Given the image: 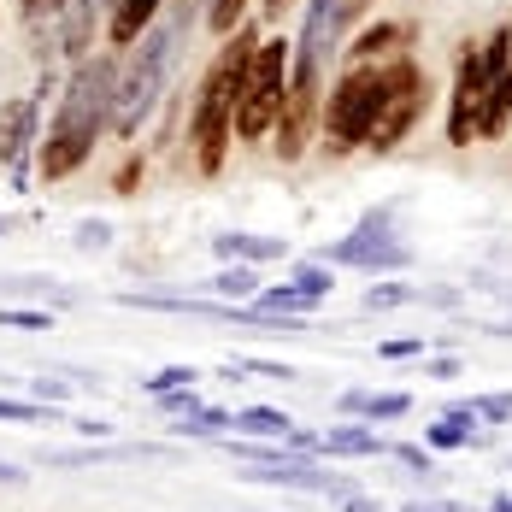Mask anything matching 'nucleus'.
Listing matches in <instances>:
<instances>
[{
  "instance_id": "nucleus-1",
  "label": "nucleus",
  "mask_w": 512,
  "mask_h": 512,
  "mask_svg": "<svg viewBox=\"0 0 512 512\" xmlns=\"http://www.w3.org/2000/svg\"><path fill=\"white\" fill-rule=\"evenodd\" d=\"M112 89H118V53L95 48L83 53L65 83H59V101L48 112V130L36 142V183L53 189V183H71L95 148L112 136Z\"/></svg>"
},
{
  "instance_id": "nucleus-2",
  "label": "nucleus",
  "mask_w": 512,
  "mask_h": 512,
  "mask_svg": "<svg viewBox=\"0 0 512 512\" xmlns=\"http://www.w3.org/2000/svg\"><path fill=\"white\" fill-rule=\"evenodd\" d=\"M206 6L195 0H171L154 24L136 36V48L118 53V89H112V142H136L142 124L165 106V89L177 77V59H183V42L195 36Z\"/></svg>"
},
{
  "instance_id": "nucleus-3",
  "label": "nucleus",
  "mask_w": 512,
  "mask_h": 512,
  "mask_svg": "<svg viewBox=\"0 0 512 512\" xmlns=\"http://www.w3.org/2000/svg\"><path fill=\"white\" fill-rule=\"evenodd\" d=\"M254 48H259V24H236L212 65L201 71V89H195V106H189V148H195V171L201 177H218L224 159L236 148V101H242V83H248V65H254Z\"/></svg>"
},
{
  "instance_id": "nucleus-4",
  "label": "nucleus",
  "mask_w": 512,
  "mask_h": 512,
  "mask_svg": "<svg viewBox=\"0 0 512 512\" xmlns=\"http://www.w3.org/2000/svg\"><path fill=\"white\" fill-rule=\"evenodd\" d=\"M377 106H383V65H342V77L324 89V112H318L324 154L330 159L359 154L365 136H371Z\"/></svg>"
},
{
  "instance_id": "nucleus-5",
  "label": "nucleus",
  "mask_w": 512,
  "mask_h": 512,
  "mask_svg": "<svg viewBox=\"0 0 512 512\" xmlns=\"http://www.w3.org/2000/svg\"><path fill=\"white\" fill-rule=\"evenodd\" d=\"M289 53L295 42L277 30V36H259L254 65H248V83H242V101H236V148H259L271 142V124H277V106H283V83H289Z\"/></svg>"
},
{
  "instance_id": "nucleus-6",
  "label": "nucleus",
  "mask_w": 512,
  "mask_h": 512,
  "mask_svg": "<svg viewBox=\"0 0 512 512\" xmlns=\"http://www.w3.org/2000/svg\"><path fill=\"white\" fill-rule=\"evenodd\" d=\"M383 65V106H377V118H371V136H365V154H395L401 142L412 136V124L430 112V77H424V65L412 59V53H389V59H377Z\"/></svg>"
},
{
  "instance_id": "nucleus-7",
  "label": "nucleus",
  "mask_w": 512,
  "mask_h": 512,
  "mask_svg": "<svg viewBox=\"0 0 512 512\" xmlns=\"http://www.w3.org/2000/svg\"><path fill=\"white\" fill-rule=\"evenodd\" d=\"M36 142H42V106L30 95H6L0 101V165H36Z\"/></svg>"
},
{
  "instance_id": "nucleus-8",
  "label": "nucleus",
  "mask_w": 512,
  "mask_h": 512,
  "mask_svg": "<svg viewBox=\"0 0 512 512\" xmlns=\"http://www.w3.org/2000/svg\"><path fill=\"white\" fill-rule=\"evenodd\" d=\"M165 6H171V0H112L106 18H101V48H112V53L136 48V36L154 24Z\"/></svg>"
},
{
  "instance_id": "nucleus-9",
  "label": "nucleus",
  "mask_w": 512,
  "mask_h": 512,
  "mask_svg": "<svg viewBox=\"0 0 512 512\" xmlns=\"http://www.w3.org/2000/svg\"><path fill=\"white\" fill-rule=\"evenodd\" d=\"M377 454H389L377 424H330V430H318V460H377Z\"/></svg>"
},
{
  "instance_id": "nucleus-10",
  "label": "nucleus",
  "mask_w": 512,
  "mask_h": 512,
  "mask_svg": "<svg viewBox=\"0 0 512 512\" xmlns=\"http://www.w3.org/2000/svg\"><path fill=\"white\" fill-rule=\"evenodd\" d=\"M212 254L224 259V265H271V259H289V236H248V230H224V236H212Z\"/></svg>"
},
{
  "instance_id": "nucleus-11",
  "label": "nucleus",
  "mask_w": 512,
  "mask_h": 512,
  "mask_svg": "<svg viewBox=\"0 0 512 512\" xmlns=\"http://www.w3.org/2000/svg\"><path fill=\"white\" fill-rule=\"evenodd\" d=\"M407 42H412V24L377 18V24H365L354 42H348V65H377V59H389V53L407 48Z\"/></svg>"
},
{
  "instance_id": "nucleus-12",
  "label": "nucleus",
  "mask_w": 512,
  "mask_h": 512,
  "mask_svg": "<svg viewBox=\"0 0 512 512\" xmlns=\"http://www.w3.org/2000/svg\"><path fill=\"white\" fill-rule=\"evenodd\" d=\"M230 430H236V407H201V412H189V418H171L165 424L171 442H218Z\"/></svg>"
},
{
  "instance_id": "nucleus-13",
  "label": "nucleus",
  "mask_w": 512,
  "mask_h": 512,
  "mask_svg": "<svg viewBox=\"0 0 512 512\" xmlns=\"http://www.w3.org/2000/svg\"><path fill=\"white\" fill-rule=\"evenodd\" d=\"M512 130V65L489 83V95H483V118H477V142H501Z\"/></svg>"
},
{
  "instance_id": "nucleus-14",
  "label": "nucleus",
  "mask_w": 512,
  "mask_h": 512,
  "mask_svg": "<svg viewBox=\"0 0 512 512\" xmlns=\"http://www.w3.org/2000/svg\"><path fill=\"white\" fill-rule=\"evenodd\" d=\"M354 271H365V277H401V271H412V248L401 242V236H383V242H365L354 259Z\"/></svg>"
},
{
  "instance_id": "nucleus-15",
  "label": "nucleus",
  "mask_w": 512,
  "mask_h": 512,
  "mask_svg": "<svg viewBox=\"0 0 512 512\" xmlns=\"http://www.w3.org/2000/svg\"><path fill=\"white\" fill-rule=\"evenodd\" d=\"M424 448L430 454H460V448H489V430H477V424H460V418H436V424H424Z\"/></svg>"
},
{
  "instance_id": "nucleus-16",
  "label": "nucleus",
  "mask_w": 512,
  "mask_h": 512,
  "mask_svg": "<svg viewBox=\"0 0 512 512\" xmlns=\"http://www.w3.org/2000/svg\"><path fill=\"white\" fill-rule=\"evenodd\" d=\"M201 289L212 295V301H254V295L265 289V283H259V271H254V265H242V259H236V265H224L218 277H206Z\"/></svg>"
},
{
  "instance_id": "nucleus-17",
  "label": "nucleus",
  "mask_w": 512,
  "mask_h": 512,
  "mask_svg": "<svg viewBox=\"0 0 512 512\" xmlns=\"http://www.w3.org/2000/svg\"><path fill=\"white\" fill-rule=\"evenodd\" d=\"M289 424L295 418L283 407H236V436H254V442H283Z\"/></svg>"
},
{
  "instance_id": "nucleus-18",
  "label": "nucleus",
  "mask_w": 512,
  "mask_h": 512,
  "mask_svg": "<svg viewBox=\"0 0 512 512\" xmlns=\"http://www.w3.org/2000/svg\"><path fill=\"white\" fill-rule=\"evenodd\" d=\"M389 460L407 465V477H412V483H424L430 495L442 489V465H436V454H430L424 442H389Z\"/></svg>"
},
{
  "instance_id": "nucleus-19",
  "label": "nucleus",
  "mask_w": 512,
  "mask_h": 512,
  "mask_svg": "<svg viewBox=\"0 0 512 512\" xmlns=\"http://www.w3.org/2000/svg\"><path fill=\"white\" fill-rule=\"evenodd\" d=\"M401 307H418V283H401V277L365 283V312H401Z\"/></svg>"
},
{
  "instance_id": "nucleus-20",
  "label": "nucleus",
  "mask_w": 512,
  "mask_h": 512,
  "mask_svg": "<svg viewBox=\"0 0 512 512\" xmlns=\"http://www.w3.org/2000/svg\"><path fill=\"white\" fill-rule=\"evenodd\" d=\"M254 307L259 312H277V318H307L318 301H312V295H301L295 283H271V289H259V295H254Z\"/></svg>"
},
{
  "instance_id": "nucleus-21",
  "label": "nucleus",
  "mask_w": 512,
  "mask_h": 512,
  "mask_svg": "<svg viewBox=\"0 0 512 512\" xmlns=\"http://www.w3.org/2000/svg\"><path fill=\"white\" fill-rule=\"evenodd\" d=\"M0 424H65V412L48 401H18V395H0Z\"/></svg>"
},
{
  "instance_id": "nucleus-22",
  "label": "nucleus",
  "mask_w": 512,
  "mask_h": 512,
  "mask_svg": "<svg viewBox=\"0 0 512 512\" xmlns=\"http://www.w3.org/2000/svg\"><path fill=\"white\" fill-rule=\"evenodd\" d=\"M248 12H254V0H206V12H201V24L224 42L236 24H248Z\"/></svg>"
},
{
  "instance_id": "nucleus-23",
  "label": "nucleus",
  "mask_w": 512,
  "mask_h": 512,
  "mask_svg": "<svg viewBox=\"0 0 512 512\" xmlns=\"http://www.w3.org/2000/svg\"><path fill=\"white\" fill-rule=\"evenodd\" d=\"M289 283H295L301 295H312V301H330V289H336V265H324V259H301Z\"/></svg>"
},
{
  "instance_id": "nucleus-24",
  "label": "nucleus",
  "mask_w": 512,
  "mask_h": 512,
  "mask_svg": "<svg viewBox=\"0 0 512 512\" xmlns=\"http://www.w3.org/2000/svg\"><path fill=\"white\" fill-rule=\"evenodd\" d=\"M477 65H483V77H489V83L507 71V65H512V24H501L489 42H477Z\"/></svg>"
},
{
  "instance_id": "nucleus-25",
  "label": "nucleus",
  "mask_w": 512,
  "mask_h": 512,
  "mask_svg": "<svg viewBox=\"0 0 512 512\" xmlns=\"http://www.w3.org/2000/svg\"><path fill=\"white\" fill-rule=\"evenodd\" d=\"M407 412H412L407 389H383V395L365 401V424H395V418H407Z\"/></svg>"
},
{
  "instance_id": "nucleus-26",
  "label": "nucleus",
  "mask_w": 512,
  "mask_h": 512,
  "mask_svg": "<svg viewBox=\"0 0 512 512\" xmlns=\"http://www.w3.org/2000/svg\"><path fill=\"white\" fill-rule=\"evenodd\" d=\"M189 383H201V365H165V371H154V377H142V395L154 401V395H165V389H189Z\"/></svg>"
},
{
  "instance_id": "nucleus-27",
  "label": "nucleus",
  "mask_w": 512,
  "mask_h": 512,
  "mask_svg": "<svg viewBox=\"0 0 512 512\" xmlns=\"http://www.w3.org/2000/svg\"><path fill=\"white\" fill-rule=\"evenodd\" d=\"M142 177H148V154H142V148H130V154L118 159V171H112V195H136V189H142Z\"/></svg>"
},
{
  "instance_id": "nucleus-28",
  "label": "nucleus",
  "mask_w": 512,
  "mask_h": 512,
  "mask_svg": "<svg viewBox=\"0 0 512 512\" xmlns=\"http://www.w3.org/2000/svg\"><path fill=\"white\" fill-rule=\"evenodd\" d=\"M206 401L195 395V383L189 389H165V395H154V412L159 418H189V412H201Z\"/></svg>"
},
{
  "instance_id": "nucleus-29",
  "label": "nucleus",
  "mask_w": 512,
  "mask_h": 512,
  "mask_svg": "<svg viewBox=\"0 0 512 512\" xmlns=\"http://www.w3.org/2000/svg\"><path fill=\"white\" fill-rule=\"evenodd\" d=\"M0 330H53V312H42V307H0Z\"/></svg>"
},
{
  "instance_id": "nucleus-30",
  "label": "nucleus",
  "mask_w": 512,
  "mask_h": 512,
  "mask_svg": "<svg viewBox=\"0 0 512 512\" xmlns=\"http://www.w3.org/2000/svg\"><path fill=\"white\" fill-rule=\"evenodd\" d=\"M230 365H236L242 377L254 371V377H271V383H289V377H301L295 365H283V359H259V354H242V359H230Z\"/></svg>"
},
{
  "instance_id": "nucleus-31",
  "label": "nucleus",
  "mask_w": 512,
  "mask_h": 512,
  "mask_svg": "<svg viewBox=\"0 0 512 512\" xmlns=\"http://www.w3.org/2000/svg\"><path fill=\"white\" fill-rule=\"evenodd\" d=\"M424 377H430V383H454V377H465V359L448 354V348H442V354H424Z\"/></svg>"
},
{
  "instance_id": "nucleus-32",
  "label": "nucleus",
  "mask_w": 512,
  "mask_h": 512,
  "mask_svg": "<svg viewBox=\"0 0 512 512\" xmlns=\"http://www.w3.org/2000/svg\"><path fill=\"white\" fill-rule=\"evenodd\" d=\"M59 12H65V0H18L24 30H36V24H59Z\"/></svg>"
},
{
  "instance_id": "nucleus-33",
  "label": "nucleus",
  "mask_w": 512,
  "mask_h": 512,
  "mask_svg": "<svg viewBox=\"0 0 512 512\" xmlns=\"http://www.w3.org/2000/svg\"><path fill=\"white\" fill-rule=\"evenodd\" d=\"M30 401L65 407V401H71V383H65V377H48V371H42V377H30Z\"/></svg>"
},
{
  "instance_id": "nucleus-34",
  "label": "nucleus",
  "mask_w": 512,
  "mask_h": 512,
  "mask_svg": "<svg viewBox=\"0 0 512 512\" xmlns=\"http://www.w3.org/2000/svg\"><path fill=\"white\" fill-rule=\"evenodd\" d=\"M471 407H477L483 424H507V418H512V389H501V395H477Z\"/></svg>"
},
{
  "instance_id": "nucleus-35",
  "label": "nucleus",
  "mask_w": 512,
  "mask_h": 512,
  "mask_svg": "<svg viewBox=\"0 0 512 512\" xmlns=\"http://www.w3.org/2000/svg\"><path fill=\"white\" fill-rule=\"evenodd\" d=\"M377 354L383 359H424L430 354V342H424V336H395V342H383Z\"/></svg>"
},
{
  "instance_id": "nucleus-36",
  "label": "nucleus",
  "mask_w": 512,
  "mask_h": 512,
  "mask_svg": "<svg viewBox=\"0 0 512 512\" xmlns=\"http://www.w3.org/2000/svg\"><path fill=\"white\" fill-rule=\"evenodd\" d=\"M106 242H112V230H106L101 218H89V224H77V248H83V254H95V248H106Z\"/></svg>"
},
{
  "instance_id": "nucleus-37",
  "label": "nucleus",
  "mask_w": 512,
  "mask_h": 512,
  "mask_svg": "<svg viewBox=\"0 0 512 512\" xmlns=\"http://www.w3.org/2000/svg\"><path fill=\"white\" fill-rule=\"evenodd\" d=\"M418 301H424V307H436V312H454V307H460V289H442V283H436V289H424V283H418Z\"/></svg>"
},
{
  "instance_id": "nucleus-38",
  "label": "nucleus",
  "mask_w": 512,
  "mask_h": 512,
  "mask_svg": "<svg viewBox=\"0 0 512 512\" xmlns=\"http://www.w3.org/2000/svg\"><path fill=\"white\" fill-rule=\"evenodd\" d=\"M65 424H71L83 442H106V436H112V418H65Z\"/></svg>"
},
{
  "instance_id": "nucleus-39",
  "label": "nucleus",
  "mask_w": 512,
  "mask_h": 512,
  "mask_svg": "<svg viewBox=\"0 0 512 512\" xmlns=\"http://www.w3.org/2000/svg\"><path fill=\"white\" fill-rule=\"evenodd\" d=\"M365 401H371V389H342L336 395V412L342 418H365Z\"/></svg>"
},
{
  "instance_id": "nucleus-40",
  "label": "nucleus",
  "mask_w": 512,
  "mask_h": 512,
  "mask_svg": "<svg viewBox=\"0 0 512 512\" xmlns=\"http://www.w3.org/2000/svg\"><path fill=\"white\" fill-rule=\"evenodd\" d=\"M283 448H295V454H318V430H307V424H289Z\"/></svg>"
},
{
  "instance_id": "nucleus-41",
  "label": "nucleus",
  "mask_w": 512,
  "mask_h": 512,
  "mask_svg": "<svg viewBox=\"0 0 512 512\" xmlns=\"http://www.w3.org/2000/svg\"><path fill=\"white\" fill-rule=\"evenodd\" d=\"M336 512H383V501H371L365 489H354L348 501H336Z\"/></svg>"
},
{
  "instance_id": "nucleus-42",
  "label": "nucleus",
  "mask_w": 512,
  "mask_h": 512,
  "mask_svg": "<svg viewBox=\"0 0 512 512\" xmlns=\"http://www.w3.org/2000/svg\"><path fill=\"white\" fill-rule=\"evenodd\" d=\"M295 0H254V12L265 18V24H283V12H289Z\"/></svg>"
},
{
  "instance_id": "nucleus-43",
  "label": "nucleus",
  "mask_w": 512,
  "mask_h": 512,
  "mask_svg": "<svg viewBox=\"0 0 512 512\" xmlns=\"http://www.w3.org/2000/svg\"><path fill=\"white\" fill-rule=\"evenodd\" d=\"M0 483H6V489H24V483H30V471H24V465H12V460H0Z\"/></svg>"
},
{
  "instance_id": "nucleus-44",
  "label": "nucleus",
  "mask_w": 512,
  "mask_h": 512,
  "mask_svg": "<svg viewBox=\"0 0 512 512\" xmlns=\"http://www.w3.org/2000/svg\"><path fill=\"white\" fill-rule=\"evenodd\" d=\"M483 512H512V495H507V489H501V495H489V507H483Z\"/></svg>"
},
{
  "instance_id": "nucleus-45",
  "label": "nucleus",
  "mask_w": 512,
  "mask_h": 512,
  "mask_svg": "<svg viewBox=\"0 0 512 512\" xmlns=\"http://www.w3.org/2000/svg\"><path fill=\"white\" fill-rule=\"evenodd\" d=\"M401 512H442V501H407Z\"/></svg>"
},
{
  "instance_id": "nucleus-46",
  "label": "nucleus",
  "mask_w": 512,
  "mask_h": 512,
  "mask_svg": "<svg viewBox=\"0 0 512 512\" xmlns=\"http://www.w3.org/2000/svg\"><path fill=\"white\" fill-rule=\"evenodd\" d=\"M6 230H12V218H0V236H6Z\"/></svg>"
},
{
  "instance_id": "nucleus-47",
  "label": "nucleus",
  "mask_w": 512,
  "mask_h": 512,
  "mask_svg": "<svg viewBox=\"0 0 512 512\" xmlns=\"http://www.w3.org/2000/svg\"><path fill=\"white\" fill-rule=\"evenodd\" d=\"M354 6H359V12H365V0H354Z\"/></svg>"
}]
</instances>
